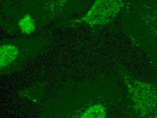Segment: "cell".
Returning a JSON list of instances; mask_svg holds the SVG:
<instances>
[{
  "label": "cell",
  "mask_w": 157,
  "mask_h": 118,
  "mask_svg": "<svg viewBox=\"0 0 157 118\" xmlns=\"http://www.w3.org/2000/svg\"><path fill=\"white\" fill-rule=\"evenodd\" d=\"M122 14L132 40L157 50V0H130Z\"/></svg>",
  "instance_id": "6da1fadb"
},
{
  "label": "cell",
  "mask_w": 157,
  "mask_h": 118,
  "mask_svg": "<svg viewBox=\"0 0 157 118\" xmlns=\"http://www.w3.org/2000/svg\"><path fill=\"white\" fill-rule=\"evenodd\" d=\"M120 72L136 116L140 118H157V86Z\"/></svg>",
  "instance_id": "7a4b0ae2"
},
{
  "label": "cell",
  "mask_w": 157,
  "mask_h": 118,
  "mask_svg": "<svg viewBox=\"0 0 157 118\" xmlns=\"http://www.w3.org/2000/svg\"><path fill=\"white\" fill-rule=\"evenodd\" d=\"M130 0H96L84 16L74 20V23H85L91 27L105 26L113 22L122 14Z\"/></svg>",
  "instance_id": "3957f363"
},
{
  "label": "cell",
  "mask_w": 157,
  "mask_h": 118,
  "mask_svg": "<svg viewBox=\"0 0 157 118\" xmlns=\"http://www.w3.org/2000/svg\"><path fill=\"white\" fill-rule=\"evenodd\" d=\"M20 55V51L16 46L6 44L0 47V67L1 69L6 67L16 62Z\"/></svg>",
  "instance_id": "277c9868"
},
{
  "label": "cell",
  "mask_w": 157,
  "mask_h": 118,
  "mask_svg": "<svg viewBox=\"0 0 157 118\" xmlns=\"http://www.w3.org/2000/svg\"><path fill=\"white\" fill-rule=\"evenodd\" d=\"M108 114L107 105L97 103L89 105L75 117L81 118H105Z\"/></svg>",
  "instance_id": "5b68a950"
},
{
  "label": "cell",
  "mask_w": 157,
  "mask_h": 118,
  "mask_svg": "<svg viewBox=\"0 0 157 118\" xmlns=\"http://www.w3.org/2000/svg\"><path fill=\"white\" fill-rule=\"evenodd\" d=\"M18 26L22 33L29 35L35 31V24L34 19L29 14H26L19 21Z\"/></svg>",
  "instance_id": "8992f818"
}]
</instances>
